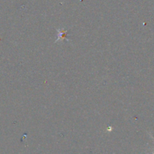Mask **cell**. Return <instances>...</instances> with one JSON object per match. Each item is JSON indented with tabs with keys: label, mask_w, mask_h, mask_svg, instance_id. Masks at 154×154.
<instances>
[{
	"label": "cell",
	"mask_w": 154,
	"mask_h": 154,
	"mask_svg": "<svg viewBox=\"0 0 154 154\" xmlns=\"http://www.w3.org/2000/svg\"><path fill=\"white\" fill-rule=\"evenodd\" d=\"M57 38L56 39L55 42H57L60 39H66V40H68L67 38H66V36H67V32L68 29H66V30H60V29H57Z\"/></svg>",
	"instance_id": "cell-1"
},
{
	"label": "cell",
	"mask_w": 154,
	"mask_h": 154,
	"mask_svg": "<svg viewBox=\"0 0 154 154\" xmlns=\"http://www.w3.org/2000/svg\"><path fill=\"white\" fill-rule=\"evenodd\" d=\"M152 139H153V140H154V137H152Z\"/></svg>",
	"instance_id": "cell-2"
},
{
	"label": "cell",
	"mask_w": 154,
	"mask_h": 154,
	"mask_svg": "<svg viewBox=\"0 0 154 154\" xmlns=\"http://www.w3.org/2000/svg\"><path fill=\"white\" fill-rule=\"evenodd\" d=\"M153 154H154V152H153Z\"/></svg>",
	"instance_id": "cell-3"
}]
</instances>
